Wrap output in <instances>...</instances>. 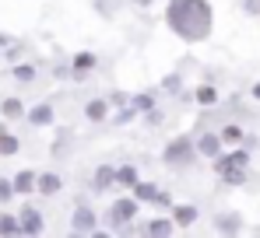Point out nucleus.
<instances>
[{"mask_svg": "<svg viewBox=\"0 0 260 238\" xmlns=\"http://www.w3.org/2000/svg\"><path fill=\"white\" fill-rule=\"evenodd\" d=\"M166 21L179 39L201 42L211 32V7H208V0H169Z\"/></svg>", "mask_w": 260, "mask_h": 238, "instance_id": "nucleus-1", "label": "nucleus"}, {"mask_svg": "<svg viewBox=\"0 0 260 238\" xmlns=\"http://www.w3.org/2000/svg\"><path fill=\"white\" fill-rule=\"evenodd\" d=\"M246 151H236V154H229V158H218L215 161V168H218V175L225 179V182H243L246 179Z\"/></svg>", "mask_w": 260, "mask_h": 238, "instance_id": "nucleus-2", "label": "nucleus"}, {"mask_svg": "<svg viewBox=\"0 0 260 238\" xmlns=\"http://www.w3.org/2000/svg\"><path fill=\"white\" fill-rule=\"evenodd\" d=\"M193 151H197V147H193V140H190V137H176L173 144L166 147V161L176 165V168H186V165L193 161Z\"/></svg>", "mask_w": 260, "mask_h": 238, "instance_id": "nucleus-3", "label": "nucleus"}, {"mask_svg": "<svg viewBox=\"0 0 260 238\" xmlns=\"http://www.w3.org/2000/svg\"><path fill=\"white\" fill-rule=\"evenodd\" d=\"M18 228H21L25 235H39V231H43V214H39L36 207H25V210L18 214Z\"/></svg>", "mask_w": 260, "mask_h": 238, "instance_id": "nucleus-4", "label": "nucleus"}, {"mask_svg": "<svg viewBox=\"0 0 260 238\" xmlns=\"http://www.w3.org/2000/svg\"><path fill=\"white\" fill-rule=\"evenodd\" d=\"M130 217H137V200H116L113 203V224H130Z\"/></svg>", "mask_w": 260, "mask_h": 238, "instance_id": "nucleus-5", "label": "nucleus"}, {"mask_svg": "<svg viewBox=\"0 0 260 238\" xmlns=\"http://www.w3.org/2000/svg\"><path fill=\"white\" fill-rule=\"evenodd\" d=\"M74 235H88V231H95V214H91V207H78L74 210Z\"/></svg>", "mask_w": 260, "mask_h": 238, "instance_id": "nucleus-6", "label": "nucleus"}, {"mask_svg": "<svg viewBox=\"0 0 260 238\" xmlns=\"http://www.w3.org/2000/svg\"><path fill=\"white\" fill-rule=\"evenodd\" d=\"M36 189H39L43 196H53V193H60V189H63V179H60V175H53V172L36 175Z\"/></svg>", "mask_w": 260, "mask_h": 238, "instance_id": "nucleus-7", "label": "nucleus"}, {"mask_svg": "<svg viewBox=\"0 0 260 238\" xmlns=\"http://www.w3.org/2000/svg\"><path fill=\"white\" fill-rule=\"evenodd\" d=\"M113 182H116V168H113V165H102V168L95 172V193H106Z\"/></svg>", "mask_w": 260, "mask_h": 238, "instance_id": "nucleus-8", "label": "nucleus"}, {"mask_svg": "<svg viewBox=\"0 0 260 238\" xmlns=\"http://www.w3.org/2000/svg\"><path fill=\"white\" fill-rule=\"evenodd\" d=\"M11 189H14V193H32V189H36V175H32V172H18V175L11 179Z\"/></svg>", "mask_w": 260, "mask_h": 238, "instance_id": "nucleus-9", "label": "nucleus"}, {"mask_svg": "<svg viewBox=\"0 0 260 238\" xmlns=\"http://www.w3.org/2000/svg\"><path fill=\"white\" fill-rule=\"evenodd\" d=\"M197 147H201V154H208V158H218V151H221V137H215V133H204Z\"/></svg>", "mask_w": 260, "mask_h": 238, "instance_id": "nucleus-10", "label": "nucleus"}, {"mask_svg": "<svg viewBox=\"0 0 260 238\" xmlns=\"http://www.w3.org/2000/svg\"><path fill=\"white\" fill-rule=\"evenodd\" d=\"M173 217H176L179 228H190V224L197 221V210H193V207H173Z\"/></svg>", "mask_w": 260, "mask_h": 238, "instance_id": "nucleus-11", "label": "nucleus"}, {"mask_svg": "<svg viewBox=\"0 0 260 238\" xmlns=\"http://www.w3.org/2000/svg\"><path fill=\"white\" fill-rule=\"evenodd\" d=\"M28 123H36V126H46V123H53V105H36V109L28 112Z\"/></svg>", "mask_w": 260, "mask_h": 238, "instance_id": "nucleus-12", "label": "nucleus"}, {"mask_svg": "<svg viewBox=\"0 0 260 238\" xmlns=\"http://www.w3.org/2000/svg\"><path fill=\"white\" fill-rule=\"evenodd\" d=\"M155 193H158V186H151V182H134V200L141 203V200H155Z\"/></svg>", "mask_w": 260, "mask_h": 238, "instance_id": "nucleus-13", "label": "nucleus"}, {"mask_svg": "<svg viewBox=\"0 0 260 238\" xmlns=\"http://www.w3.org/2000/svg\"><path fill=\"white\" fill-rule=\"evenodd\" d=\"M88 119H91V123H102V119H106V102H102V98H95V102H88Z\"/></svg>", "mask_w": 260, "mask_h": 238, "instance_id": "nucleus-14", "label": "nucleus"}, {"mask_svg": "<svg viewBox=\"0 0 260 238\" xmlns=\"http://www.w3.org/2000/svg\"><path fill=\"white\" fill-rule=\"evenodd\" d=\"M91 67H95V56H91V53H78V56H74V74H85Z\"/></svg>", "mask_w": 260, "mask_h": 238, "instance_id": "nucleus-15", "label": "nucleus"}, {"mask_svg": "<svg viewBox=\"0 0 260 238\" xmlns=\"http://www.w3.org/2000/svg\"><path fill=\"white\" fill-rule=\"evenodd\" d=\"M116 182H120V186H134V182H137V172H134V165H123V168H116Z\"/></svg>", "mask_w": 260, "mask_h": 238, "instance_id": "nucleus-16", "label": "nucleus"}, {"mask_svg": "<svg viewBox=\"0 0 260 238\" xmlns=\"http://www.w3.org/2000/svg\"><path fill=\"white\" fill-rule=\"evenodd\" d=\"M0 109H4V116H7V119H18V116H21V112H25V109H21V102H18V98H7V102H4V105H0Z\"/></svg>", "mask_w": 260, "mask_h": 238, "instance_id": "nucleus-17", "label": "nucleus"}, {"mask_svg": "<svg viewBox=\"0 0 260 238\" xmlns=\"http://www.w3.org/2000/svg\"><path fill=\"white\" fill-rule=\"evenodd\" d=\"M14 151H18V140L4 130V133H0V154H14Z\"/></svg>", "mask_w": 260, "mask_h": 238, "instance_id": "nucleus-18", "label": "nucleus"}, {"mask_svg": "<svg viewBox=\"0 0 260 238\" xmlns=\"http://www.w3.org/2000/svg\"><path fill=\"white\" fill-rule=\"evenodd\" d=\"M18 231H21V228H18V221L4 214V217H0V235H18Z\"/></svg>", "mask_w": 260, "mask_h": 238, "instance_id": "nucleus-19", "label": "nucleus"}, {"mask_svg": "<svg viewBox=\"0 0 260 238\" xmlns=\"http://www.w3.org/2000/svg\"><path fill=\"white\" fill-rule=\"evenodd\" d=\"M148 231H151V235H169V231H173V221H151Z\"/></svg>", "mask_w": 260, "mask_h": 238, "instance_id": "nucleus-20", "label": "nucleus"}, {"mask_svg": "<svg viewBox=\"0 0 260 238\" xmlns=\"http://www.w3.org/2000/svg\"><path fill=\"white\" fill-rule=\"evenodd\" d=\"M239 137H243V130H239V126H225V130H221V140H225V144H236Z\"/></svg>", "mask_w": 260, "mask_h": 238, "instance_id": "nucleus-21", "label": "nucleus"}, {"mask_svg": "<svg viewBox=\"0 0 260 238\" xmlns=\"http://www.w3.org/2000/svg\"><path fill=\"white\" fill-rule=\"evenodd\" d=\"M14 77H18V81H32V77H36V67L21 63V67H14Z\"/></svg>", "mask_w": 260, "mask_h": 238, "instance_id": "nucleus-22", "label": "nucleus"}, {"mask_svg": "<svg viewBox=\"0 0 260 238\" xmlns=\"http://www.w3.org/2000/svg\"><path fill=\"white\" fill-rule=\"evenodd\" d=\"M151 105H155V98H151V95H137V98H134V109H141V112H148Z\"/></svg>", "mask_w": 260, "mask_h": 238, "instance_id": "nucleus-23", "label": "nucleus"}, {"mask_svg": "<svg viewBox=\"0 0 260 238\" xmlns=\"http://www.w3.org/2000/svg\"><path fill=\"white\" fill-rule=\"evenodd\" d=\"M215 98H218V95H215V88H201V91H197V102H204V105H211Z\"/></svg>", "mask_w": 260, "mask_h": 238, "instance_id": "nucleus-24", "label": "nucleus"}, {"mask_svg": "<svg viewBox=\"0 0 260 238\" xmlns=\"http://www.w3.org/2000/svg\"><path fill=\"white\" fill-rule=\"evenodd\" d=\"M11 196H14V189H11V179H0V203H7Z\"/></svg>", "mask_w": 260, "mask_h": 238, "instance_id": "nucleus-25", "label": "nucleus"}, {"mask_svg": "<svg viewBox=\"0 0 260 238\" xmlns=\"http://www.w3.org/2000/svg\"><path fill=\"white\" fill-rule=\"evenodd\" d=\"M218 228H221V231H236V228H239V221H232V217H229V221H218Z\"/></svg>", "mask_w": 260, "mask_h": 238, "instance_id": "nucleus-26", "label": "nucleus"}, {"mask_svg": "<svg viewBox=\"0 0 260 238\" xmlns=\"http://www.w3.org/2000/svg\"><path fill=\"white\" fill-rule=\"evenodd\" d=\"M151 203H158V207H169V203H173V200L166 196V193H155V200H151Z\"/></svg>", "mask_w": 260, "mask_h": 238, "instance_id": "nucleus-27", "label": "nucleus"}, {"mask_svg": "<svg viewBox=\"0 0 260 238\" xmlns=\"http://www.w3.org/2000/svg\"><path fill=\"white\" fill-rule=\"evenodd\" d=\"M166 91H179V77H169V81H166Z\"/></svg>", "mask_w": 260, "mask_h": 238, "instance_id": "nucleus-28", "label": "nucleus"}, {"mask_svg": "<svg viewBox=\"0 0 260 238\" xmlns=\"http://www.w3.org/2000/svg\"><path fill=\"white\" fill-rule=\"evenodd\" d=\"M137 4H144V7H148V4H151V0H137Z\"/></svg>", "mask_w": 260, "mask_h": 238, "instance_id": "nucleus-29", "label": "nucleus"}, {"mask_svg": "<svg viewBox=\"0 0 260 238\" xmlns=\"http://www.w3.org/2000/svg\"><path fill=\"white\" fill-rule=\"evenodd\" d=\"M253 91H257V98H260V84H257V88H253Z\"/></svg>", "mask_w": 260, "mask_h": 238, "instance_id": "nucleus-30", "label": "nucleus"}]
</instances>
